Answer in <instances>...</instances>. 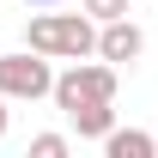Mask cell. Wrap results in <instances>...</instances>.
<instances>
[{
    "label": "cell",
    "mask_w": 158,
    "mask_h": 158,
    "mask_svg": "<svg viewBox=\"0 0 158 158\" xmlns=\"http://www.w3.org/2000/svg\"><path fill=\"white\" fill-rule=\"evenodd\" d=\"M24 43L43 49L49 61H85L98 49V19L91 12H37L24 24Z\"/></svg>",
    "instance_id": "obj_1"
},
{
    "label": "cell",
    "mask_w": 158,
    "mask_h": 158,
    "mask_svg": "<svg viewBox=\"0 0 158 158\" xmlns=\"http://www.w3.org/2000/svg\"><path fill=\"white\" fill-rule=\"evenodd\" d=\"M55 103H61V116L85 110V103H116V61H73L55 79Z\"/></svg>",
    "instance_id": "obj_2"
},
{
    "label": "cell",
    "mask_w": 158,
    "mask_h": 158,
    "mask_svg": "<svg viewBox=\"0 0 158 158\" xmlns=\"http://www.w3.org/2000/svg\"><path fill=\"white\" fill-rule=\"evenodd\" d=\"M0 91H6V98H24V103L49 98V91H55L49 55H43V49H31V55H0Z\"/></svg>",
    "instance_id": "obj_3"
},
{
    "label": "cell",
    "mask_w": 158,
    "mask_h": 158,
    "mask_svg": "<svg viewBox=\"0 0 158 158\" xmlns=\"http://www.w3.org/2000/svg\"><path fill=\"white\" fill-rule=\"evenodd\" d=\"M140 49H146V37H140L134 19H110V24H98V55H103V61H140Z\"/></svg>",
    "instance_id": "obj_4"
},
{
    "label": "cell",
    "mask_w": 158,
    "mask_h": 158,
    "mask_svg": "<svg viewBox=\"0 0 158 158\" xmlns=\"http://www.w3.org/2000/svg\"><path fill=\"white\" fill-rule=\"evenodd\" d=\"M103 152H110V158H152V152H158V134H140V128H110V134H103Z\"/></svg>",
    "instance_id": "obj_5"
},
{
    "label": "cell",
    "mask_w": 158,
    "mask_h": 158,
    "mask_svg": "<svg viewBox=\"0 0 158 158\" xmlns=\"http://www.w3.org/2000/svg\"><path fill=\"white\" fill-rule=\"evenodd\" d=\"M67 122H73L79 140H103L116 128V110H110V103H85V110H67Z\"/></svg>",
    "instance_id": "obj_6"
},
{
    "label": "cell",
    "mask_w": 158,
    "mask_h": 158,
    "mask_svg": "<svg viewBox=\"0 0 158 158\" xmlns=\"http://www.w3.org/2000/svg\"><path fill=\"white\" fill-rule=\"evenodd\" d=\"M79 6H85V12H91L98 24H110V19H128V0H79Z\"/></svg>",
    "instance_id": "obj_7"
},
{
    "label": "cell",
    "mask_w": 158,
    "mask_h": 158,
    "mask_svg": "<svg viewBox=\"0 0 158 158\" xmlns=\"http://www.w3.org/2000/svg\"><path fill=\"white\" fill-rule=\"evenodd\" d=\"M31 152H37V158H67V134H37Z\"/></svg>",
    "instance_id": "obj_8"
},
{
    "label": "cell",
    "mask_w": 158,
    "mask_h": 158,
    "mask_svg": "<svg viewBox=\"0 0 158 158\" xmlns=\"http://www.w3.org/2000/svg\"><path fill=\"white\" fill-rule=\"evenodd\" d=\"M0 134H6V91H0Z\"/></svg>",
    "instance_id": "obj_9"
},
{
    "label": "cell",
    "mask_w": 158,
    "mask_h": 158,
    "mask_svg": "<svg viewBox=\"0 0 158 158\" xmlns=\"http://www.w3.org/2000/svg\"><path fill=\"white\" fill-rule=\"evenodd\" d=\"M31 6H55V0H31Z\"/></svg>",
    "instance_id": "obj_10"
}]
</instances>
